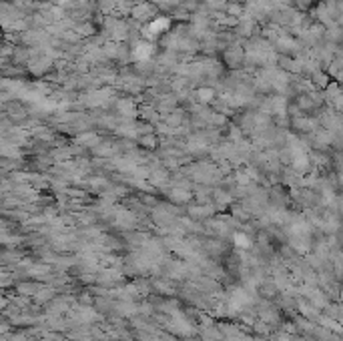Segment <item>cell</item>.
Wrapping results in <instances>:
<instances>
[{
    "label": "cell",
    "instance_id": "1",
    "mask_svg": "<svg viewBox=\"0 0 343 341\" xmlns=\"http://www.w3.org/2000/svg\"><path fill=\"white\" fill-rule=\"evenodd\" d=\"M169 18H157V20H153L147 28H143V34L147 36V38H153L157 32H163V30H167L169 28Z\"/></svg>",
    "mask_w": 343,
    "mask_h": 341
},
{
    "label": "cell",
    "instance_id": "2",
    "mask_svg": "<svg viewBox=\"0 0 343 341\" xmlns=\"http://www.w3.org/2000/svg\"><path fill=\"white\" fill-rule=\"evenodd\" d=\"M153 53H155V49H153L151 45H147V42H137V45H135V51H133V57H135V60H151Z\"/></svg>",
    "mask_w": 343,
    "mask_h": 341
},
{
    "label": "cell",
    "instance_id": "6",
    "mask_svg": "<svg viewBox=\"0 0 343 341\" xmlns=\"http://www.w3.org/2000/svg\"><path fill=\"white\" fill-rule=\"evenodd\" d=\"M229 14H233V16H241L243 12H241V6L237 4V2H231L229 4Z\"/></svg>",
    "mask_w": 343,
    "mask_h": 341
},
{
    "label": "cell",
    "instance_id": "4",
    "mask_svg": "<svg viewBox=\"0 0 343 341\" xmlns=\"http://www.w3.org/2000/svg\"><path fill=\"white\" fill-rule=\"evenodd\" d=\"M153 14H155V10H153V6L147 4V2L135 4V8H133V16H135L137 20H147V18H151Z\"/></svg>",
    "mask_w": 343,
    "mask_h": 341
},
{
    "label": "cell",
    "instance_id": "5",
    "mask_svg": "<svg viewBox=\"0 0 343 341\" xmlns=\"http://www.w3.org/2000/svg\"><path fill=\"white\" fill-rule=\"evenodd\" d=\"M213 97H215V91H213V89H201V91L197 93V99H199L201 103H209Z\"/></svg>",
    "mask_w": 343,
    "mask_h": 341
},
{
    "label": "cell",
    "instance_id": "3",
    "mask_svg": "<svg viewBox=\"0 0 343 341\" xmlns=\"http://www.w3.org/2000/svg\"><path fill=\"white\" fill-rule=\"evenodd\" d=\"M225 58H227V64H229V66L237 68V66H241V64H243L245 53H243V51H241L239 47H231L227 53H225Z\"/></svg>",
    "mask_w": 343,
    "mask_h": 341
}]
</instances>
